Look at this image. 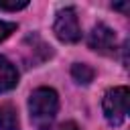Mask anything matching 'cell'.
Masks as SVG:
<instances>
[{"label": "cell", "instance_id": "6da1fadb", "mask_svg": "<svg viewBox=\"0 0 130 130\" xmlns=\"http://www.w3.org/2000/svg\"><path fill=\"white\" fill-rule=\"evenodd\" d=\"M59 110V95L53 87H37L28 98V112L30 120L37 126H47L55 118Z\"/></svg>", "mask_w": 130, "mask_h": 130}, {"label": "cell", "instance_id": "7a4b0ae2", "mask_svg": "<svg viewBox=\"0 0 130 130\" xmlns=\"http://www.w3.org/2000/svg\"><path fill=\"white\" fill-rule=\"evenodd\" d=\"M102 108H104V116H106L108 124L120 126L126 120V114H128V87L118 85V87L108 89L106 95H104Z\"/></svg>", "mask_w": 130, "mask_h": 130}, {"label": "cell", "instance_id": "3957f363", "mask_svg": "<svg viewBox=\"0 0 130 130\" xmlns=\"http://www.w3.org/2000/svg\"><path fill=\"white\" fill-rule=\"evenodd\" d=\"M53 32L61 43H77L81 39V26H79L75 8L67 6L57 12L53 22Z\"/></svg>", "mask_w": 130, "mask_h": 130}, {"label": "cell", "instance_id": "277c9868", "mask_svg": "<svg viewBox=\"0 0 130 130\" xmlns=\"http://www.w3.org/2000/svg\"><path fill=\"white\" fill-rule=\"evenodd\" d=\"M87 45H89V49H93L100 55H114V51H116V32L108 24L98 22L91 28L89 37H87Z\"/></svg>", "mask_w": 130, "mask_h": 130}, {"label": "cell", "instance_id": "5b68a950", "mask_svg": "<svg viewBox=\"0 0 130 130\" xmlns=\"http://www.w3.org/2000/svg\"><path fill=\"white\" fill-rule=\"evenodd\" d=\"M16 83H18V71H16V67L6 57L0 55V93L16 87Z\"/></svg>", "mask_w": 130, "mask_h": 130}, {"label": "cell", "instance_id": "8992f818", "mask_svg": "<svg viewBox=\"0 0 130 130\" xmlns=\"http://www.w3.org/2000/svg\"><path fill=\"white\" fill-rule=\"evenodd\" d=\"M18 114L10 104L0 106V130H18Z\"/></svg>", "mask_w": 130, "mask_h": 130}, {"label": "cell", "instance_id": "52a82bcc", "mask_svg": "<svg viewBox=\"0 0 130 130\" xmlns=\"http://www.w3.org/2000/svg\"><path fill=\"white\" fill-rule=\"evenodd\" d=\"M71 77H73L77 83L87 85V83H91V81H93L95 71H93L89 65H85V63H75V65L71 67Z\"/></svg>", "mask_w": 130, "mask_h": 130}, {"label": "cell", "instance_id": "ba28073f", "mask_svg": "<svg viewBox=\"0 0 130 130\" xmlns=\"http://www.w3.org/2000/svg\"><path fill=\"white\" fill-rule=\"evenodd\" d=\"M14 30H16V22H6V20H0V43H2L4 39H8Z\"/></svg>", "mask_w": 130, "mask_h": 130}, {"label": "cell", "instance_id": "9c48e42d", "mask_svg": "<svg viewBox=\"0 0 130 130\" xmlns=\"http://www.w3.org/2000/svg\"><path fill=\"white\" fill-rule=\"evenodd\" d=\"M26 6H28L26 0H20V2H0V10H8V12H16V10H22Z\"/></svg>", "mask_w": 130, "mask_h": 130}, {"label": "cell", "instance_id": "30bf717a", "mask_svg": "<svg viewBox=\"0 0 130 130\" xmlns=\"http://www.w3.org/2000/svg\"><path fill=\"white\" fill-rule=\"evenodd\" d=\"M53 130H79V128H77L75 122H63V124H59V126L53 128Z\"/></svg>", "mask_w": 130, "mask_h": 130}, {"label": "cell", "instance_id": "8fae6325", "mask_svg": "<svg viewBox=\"0 0 130 130\" xmlns=\"http://www.w3.org/2000/svg\"><path fill=\"white\" fill-rule=\"evenodd\" d=\"M114 8H116V10H124V12H126V10H128V4H114Z\"/></svg>", "mask_w": 130, "mask_h": 130}]
</instances>
